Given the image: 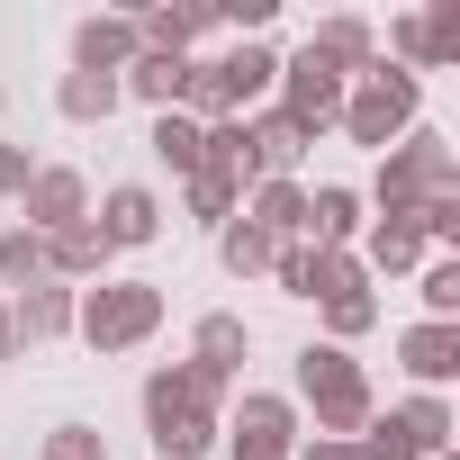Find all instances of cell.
<instances>
[{"label":"cell","mask_w":460,"mask_h":460,"mask_svg":"<svg viewBox=\"0 0 460 460\" xmlns=\"http://www.w3.org/2000/svg\"><path fill=\"white\" fill-rule=\"evenodd\" d=\"M46 280H64V289H82V280L100 289L109 280V244L91 235V217L73 226V235H46Z\"/></svg>","instance_id":"cell-20"},{"label":"cell","mask_w":460,"mask_h":460,"mask_svg":"<svg viewBox=\"0 0 460 460\" xmlns=\"http://www.w3.org/2000/svg\"><path fill=\"white\" fill-rule=\"evenodd\" d=\"M244 127H253V154H262V172H271V181H298V163H307V145H316V136H307L289 109H271V100H262Z\"/></svg>","instance_id":"cell-15"},{"label":"cell","mask_w":460,"mask_h":460,"mask_svg":"<svg viewBox=\"0 0 460 460\" xmlns=\"http://www.w3.org/2000/svg\"><path fill=\"white\" fill-rule=\"evenodd\" d=\"M181 190H190V217H199V226H235V217H244V190L217 181V172H190Z\"/></svg>","instance_id":"cell-29"},{"label":"cell","mask_w":460,"mask_h":460,"mask_svg":"<svg viewBox=\"0 0 460 460\" xmlns=\"http://www.w3.org/2000/svg\"><path fill=\"white\" fill-rule=\"evenodd\" d=\"M298 397L316 406V433H325V442H352V433L379 415V397H370V379H361V361H352L343 343H307V352H298Z\"/></svg>","instance_id":"cell-2"},{"label":"cell","mask_w":460,"mask_h":460,"mask_svg":"<svg viewBox=\"0 0 460 460\" xmlns=\"http://www.w3.org/2000/svg\"><path fill=\"white\" fill-rule=\"evenodd\" d=\"M19 352V325H10V298H0V361H10Z\"/></svg>","instance_id":"cell-38"},{"label":"cell","mask_w":460,"mask_h":460,"mask_svg":"<svg viewBox=\"0 0 460 460\" xmlns=\"http://www.w3.org/2000/svg\"><path fill=\"white\" fill-rule=\"evenodd\" d=\"M424 325H460V262H424Z\"/></svg>","instance_id":"cell-32"},{"label":"cell","mask_w":460,"mask_h":460,"mask_svg":"<svg viewBox=\"0 0 460 460\" xmlns=\"http://www.w3.org/2000/svg\"><path fill=\"white\" fill-rule=\"evenodd\" d=\"M28 172H37V163H28V145L0 136V199H19V190H28Z\"/></svg>","instance_id":"cell-36"},{"label":"cell","mask_w":460,"mask_h":460,"mask_svg":"<svg viewBox=\"0 0 460 460\" xmlns=\"http://www.w3.org/2000/svg\"><path fill=\"white\" fill-rule=\"evenodd\" d=\"M307 55H325L343 82H361L370 64H379V37H370V19H352V10H334V19H316V37H307Z\"/></svg>","instance_id":"cell-14"},{"label":"cell","mask_w":460,"mask_h":460,"mask_svg":"<svg viewBox=\"0 0 460 460\" xmlns=\"http://www.w3.org/2000/svg\"><path fill=\"white\" fill-rule=\"evenodd\" d=\"M370 325H379V298H370V289H343V298H325V343H343V352H352Z\"/></svg>","instance_id":"cell-30"},{"label":"cell","mask_w":460,"mask_h":460,"mask_svg":"<svg viewBox=\"0 0 460 460\" xmlns=\"http://www.w3.org/2000/svg\"><path fill=\"white\" fill-rule=\"evenodd\" d=\"M118 91H136V100L163 118V109H181V91H190V55H136V64L118 73Z\"/></svg>","instance_id":"cell-23"},{"label":"cell","mask_w":460,"mask_h":460,"mask_svg":"<svg viewBox=\"0 0 460 460\" xmlns=\"http://www.w3.org/2000/svg\"><path fill=\"white\" fill-rule=\"evenodd\" d=\"M289 460H370V451H361V442H325V433H316V442H298Z\"/></svg>","instance_id":"cell-37"},{"label":"cell","mask_w":460,"mask_h":460,"mask_svg":"<svg viewBox=\"0 0 460 460\" xmlns=\"http://www.w3.org/2000/svg\"><path fill=\"white\" fill-rule=\"evenodd\" d=\"M244 217L262 226L271 244H298L307 235V181H253L244 190Z\"/></svg>","instance_id":"cell-18"},{"label":"cell","mask_w":460,"mask_h":460,"mask_svg":"<svg viewBox=\"0 0 460 460\" xmlns=\"http://www.w3.org/2000/svg\"><path fill=\"white\" fill-rule=\"evenodd\" d=\"M271 253H280V244L262 235L253 217H235V226H217V262L235 271V280H271Z\"/></svg>","instance_id":"cell-24"},{"label":"cell","mask_w":460,"mask_h":460,"mask_svg":"<svg viewBox=\"0 0 460 460\" xmlns=\"http://www.w3.org/2000/svg\"><path fill=\"white\" fill-rule=\"evenodd\" d=\"M118 100H127V91H118V82H100V73H64V82H55V109H64L73 127H109V118H118Z\"/></svg>","instance_id":"cell-25"},{"label":"cell","mask_w":460,"mask_h":460,"mask_svg":"<svg viewBox=\"0 0 460 460\" xmlns=\"http://www.w3.org/2000/svg\"><path fill=\"white\" fill-rule=\"evenodd\" d=\"M424 37H433V73L460 64V0H433V10H424Z\"/></svg>","instance_id":"cell-34"},{"label":"cell","mask_w":460,"mask_h":460,"mask_svg":"<svg viewBox=\"0 0 460 460\" xmlns=\"http://www.w3.org/2000/svg\"><path fill=\"white\" fill-rule=\"evenodd\" d=\"M145 145H154V163H163L172 181H190V172H199V118H181V109H163Z\"/></svg>","instance_id":"cell-28"},{"label":"cell","mask_w":460,"mask_h":460,"mask_svg":"<svg viewBox=\"0 0 460 460\" xmlns=\"http://www.w3.org/2000/svg\"><path fill=\"white\" fill-rule=\"evenodd\" d=\"M460 181V163H451V136H433V127H406L388 154H379V181H370V199H379V217H415L433 190H451Z\"/></svg>","instance_id":"cell-4"},{"label":"cell","mask_w":460,"mask_h":460,"mask_svg":"<svg viewBox=\"0 0 460 460\" xmlns=\"http://www.w3.org/2000/svg\"><path fill=\"white\" fill-rule=\"evenodd\" d=\"M361 226H370V217H361V190L316 181V190H307V235H298V244H316V253H352Z\"/></svg>","instance_id":"cell-11"},{"label":"cell","mask_w":460,"mask_h":460,"mask_svg":"<svg viewBox=\"0 0 460 460\" xmlns=\"http://www.w3.org/2000/svg\"><path fill=\"white\" fill-rule=\"evenodd\" d=\"M226 397H235V379H217L199 361H163L145 379V442L163 460H208L226 433Z\"/></svg>","instance_id":"cell-1"},{"label":"cell","mask_w":460,"mask_h":460,"mask_svg":"<svg viewBox=\"0 0 460 460\" xmlns=\"http://www.w3.org/2000/svg\"><path fill=\"white\" fill-rule=\"evenodd\" d=\"M208 19H217V28H235V37L253 46V37L280 19V0H208Z\"/></svg>","instance_id":"cell-33"},{"label":"cell","mask_w":460,"mask_h":460,"mask_svg":"<svg viewBox=\"0 0 460 460\" xmlns=\"http://www.w3.org/2000/svg\"><path fill=\"white\" fill-rule=\"evenodd\" d=\"M388 424H397V442H406L415 460H442V451H451V433H460V424H451V406H442V397H424V388H415L406 406H388Z\"/></svg>","instance_id":"cell-21"},{"label":"cell","mask_w":460,"mask_h":460,"mask_svg":"<svg viewBox=\"0 0 460 460\" xmlns=\"http://www.w3.org/2000/svg\"><path fill=\"white\" fill-rule=\"evenodd\" d=\"M388 55H397V73H433V37H424V10H397L388 19ZM379 55V64H388Z\"/></svg>","instance_id":"cell-31"},{"label":"cell","mask_w":460,"mask_h":460,"mask_svg":"<svg viewBox=\"0 0 460 460\" xmlns=\"http://www.w3.org/2000/svg\"><path fill=\"white\" fill-rule=\"evenodd\" d=\"M244 343H253L244 316H199V352H190V361L217 370V379H235V370H244Z\"/></svg>","instance_id":"cell-26"},{"label":"cell","mask_w":460,"mask_h":460,"mask_svg":"<svg viewBox=\"0 0 460 460\" xmlns=\"http://www.w3.org/2000/svg\"><path fill=\"white\" fill-rule=\"evenodd\" d=\"M415 109H424V82H415V73H397V64H370V73L343 91V118H334V127H343L352 145L388 154V145L415 127Z\"/></svg>","instance_id":"cell-5"},{"label":"cell","mask_w":460,"mask_h":460,"mask_svg":"<svg viewBox=\"0 0 460 460\" xmlns=\"http://www.w3.org/2000/svg\"><path fill=\"white\" fill-rule=\"evenodd\" d=\"M397 361H406V379H415L424 397H442V388L460 379V325H406V334H397Z\"/></svg>","instance_id":"cell-12"},{"label":"cell","mask_w":460,"mask_h":460,"mask_svg":"<svg viewBox=\"0 0 460 460\" xmlns=\"http://www.w3.org/2000/svg\"><path fill=\"white\" fill-rule=\"evenodd\" d=\"M91 235H100L109 253H136V244H154V235H163V199H154L145 181H118V190L91 208Z\"/></svg>","instance_id":"cell-10"},{"label":"cell","mask_w":460,"mask_h":460,"mask_svg":"<svg viewBox=\"0 0 460 460\" xmlns=\"http://www.w3.org/2000/svg\"><path fill=\"white\" fill-rule=\"evenodd\" d=\"M154 325H163V280H100L73 298V334L91 352H136L154 343Z\"/></svg>","instance_id":"cell-3"},{"label":"cell","mask_w":460,"mask_h":460,"mask_svg":"<svg viewBox=\"0 0 460 460\" xmlns=\"http://www.w3.org/2000/svg\"><path fill=\"white\" fill-rule=\"evenodd\" d=\"M46 460H109V451H100L91 424H55V433H46Z\"/></svg>","instance_id":"cell-35"},{"label":"cell","mask_w":460,"mask_h":460,"mask_svg":"<svg viewBox=\"0 0 460 460\" xmlns=\"http://www.w3.org/2000/svg\"><path fill=\"white\" fill-rule=\"evenodd\" d=\"M136 55H145V37H136V10H91V19L73 28V73H100V82H118Z\"/></svg>","instance_id":"cell-9"},{"label":"cell","mask_w":460,"mask_h":460,"mask_svg":"<svg viewBox=\"0 0 460 460\" xmlns=\"http://www.w3.org/2000/svg\"><path fill=\"white\" fill-rule=\"evenodd\" d=\"M343 91H352V82H343L325 55H307V46H298V55H280V91H271V109H289L307 136H325V127L343 118Z\"/></svg>","instance_id":"cell-6"},{"label":"cell","mask_w":460,"mask_h":460,"mask_svg":"<svg viewBox=\"0 0 460 460\" xmlns=\"http://www.w3.org/2000/svg\"><path fill=\"white\" fill-rule=\"evenodd\" d=\"M199 172L235 181V190L271 181V172H262V154H253V127H244V118H217V127H199Z\"/></svg>","instance_id":"cell-13"},{"label":"cell","mask_w":460,"mask_h":460,"mask_svg":"<svg viewBox=\"0 0 460 460\" xmlns=\"http://www.w3.org/2000/svg\"><path fill=\"white\" fill-rule=\"evenodd\" d=\"M217 19H208V0H163V10H136V37H145V55H190L199 37H208Z\"/></svg>","instance_id":"cell-19"},{"label":"cell","mask_w":460,"mask_h":460,"mask_svg":"<svg viewBox=\"0 0 460 460\" xmlns=\"http://www.w3.org/2000/svg\"><path fill=\"white\" fill-rule=\"evenodd\" d=\"M307 433H298V406L289 397H271V388H244V406H235V460H289Z\"/></svg>","instance_id":"cell-8"},{"label":"cell","mask_w":460,"mask_h":460,"mask_svg":"<svg viewBox=\"0 0 460 460\" xmlns=\"http://www.w3.org/2000/svg\"><path fill=\"white\" fill-rule=\"evenodd\" d=\"M217 73H226V100H235V118H253V109L280 91V55H271V46H226Z\"/></svg>","instance_id":"cell-17"},{"label":"cell","mask_w":460,"mask_h":460,"mask_svg":"<svg viewBox=\"0 0 460 460\" xmlns=\"http://www.w3.org/2000/svg\"><path fill=\"white\" fill-rule=\"evenodd\" d=\"M73 298H82V289H64V280H28V289L10 298L19 343H55V334H73Z\"/></svg>","instance_id":"cell-16"},{"label":"cell","mask_w":460,"mask_h":460,"mask_svg":"<svg viewBox=\"0 0 460 460\" xmlns=\"http://www.w3.org/2000/svg\"><path fill=\"white\" fill-rule=\"evenodd\" d=\"M361 271H415L424 262V235H415V217H379V226H361V253H352Z\"/></svg>","instance_id":"cell-22"},{"label":"cell","mask_w":460,"mask_h":460,"mask_svg":"<svg viewBox=\"0 0 460 460\" xmlns=\"http://www.w3.org/2000/svg\"><path fill=\"white\" fill-rule=\"evenodd\" d=\"M19 226H28V235H73V226L91 217V181L73 172V163H37L28 172V190H19Z\"/></svg>","instance_id":"cell-7"},{"label":"cell","mask_w":460,"mask_h":460,"mask_svg":"<svg viewBox=\"0 0 460 460\" xmlns=\"http://www.w3.org/2000/svg\"><path fill=\"white\" fill-rule=\"evenodd\" d=\"M28 280H46V235H28V226H0V298H19Z\"/></svg>","instance_id":"cell-27"}]
</instances>
